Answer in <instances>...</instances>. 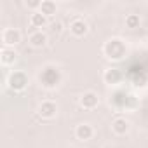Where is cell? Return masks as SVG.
I'll use <instances>...</instances> for the list:
<instances>
[{
  "label": "cell",
  "mask_w": 148,
  "mask_h": 148,
  "mask_svg": "<svg viewBox=\"0 0 148 148\" xmlns=\"http://www.w3.org/2000/svg\"><path fill=\"white\" fill-rule=\"evenodd\" d=\"M28 42H30L32 47H35V49H42V47L47 44V35H45L42 30H37V32H33V33L28 37Z\"/></svg>",
  "instance_id": "obj_10"
},
{
  "label": "cell",
  "mask_w": 148,
  "mask_h": 148,
  "mask_svg": "<svg viewBox=\"0 0 148 148\" xmlns=\"http://www.w3.org/2000/svg\"><path fill=\"white\" fill-rule=\"evenodd\" d=\"M25 4H26V7H30V9H40V5H42L40 0H30V2L26 0Z\"/></svg>",
  "instance_id": "obj_16"
},
{
  "label": "cell",
  "mask_w": 148,
  "mask_h": 148,
  "mask_svg": "<svg viewBox=\"0 0 148 148\" xmlns=\"http://www.w3.org/2000/svg\"><path fill=\"white\" fill-rule=\"evenodd\" d=\"M56 113H58V106H56V103H52V101H44V103L38 106V115H40L42 119L51 120V119L56 117Z\"/></svg>",
  "instance_id": "obj_7"
},
{
  "label": "cell",
  "mask_w": 148,
  "mask_h": 148,
  "mask_svg": "<svg viewBox=\"0 0 148 148\" xmlns=\"http://www.w3.org/2000/svg\"><path fill=\"white\" fill-rule=\"evenodd\" d=\"M103 52H105V56L108 59L119 61V59H122L127 54V47H125V44L120 38H112V40H108L103 45Z\"/></svg>",
  "instance_id": "obj_2"
},
{
  "label": "cell",
  "mask_w": 148,
  "mask_h": 148,
  "mask_svg": "<svg viewBox=\"0 0 148 148\" xmlns=\"http://www.w3.org/2000/svg\"><path fill=\"white\" fill-rule=\"evenodd\" d=\"M75 136H77V139H80V141H89V139L94 136V129H92V125L87 124V122L79 124L77 129H75Z\"/></svg>",
  "instance_id": "obj_9"
},
{
  "label": "cell",
  "mask_w": 148,
  "mask_h": 148,
  "mask_svg": "<svg viewBox=\"0 0 148 148\" xmlns=\"http://www.w3.org/2000/svg\"><path fill=\"white\" fill-rule=\"evenodd\" d=\"M0 59H2V64L9 66V64L16 63V59H18V52H16L12 47H4L2 52H0Z\"/></svg>",
  "instance_id": "obj_12"
},
{
  "label": "cell",
  "mask_w": 148,
  "mask_h": 148,
  "mask_svg": "<svg viewBox=\"0 0 148 148\" xmlns=\"http://www.w3.org/2000/svg\"><path fill=\"white\" fill-rule=\"evenodd\" d=\"M56 11H58V5H56V2H52V0H44L42 5H40V9H38V12H42L45 18L54 16Z\"/></svg>",
  "instance_id": "obj_13"
},
{
  "label": "cell",
  "mask_w": 148,
  "mask_h": 148,
  "mask_svg": "<svg viewBox=\"0 0 148 148\" xmlns=\"http://www.w3.org/2000/svg\"><path fill=\"white\" fill-rule=\"evenodd\" d=\"M28 84H30V79H28L26 73L21 71V70L12 71L11 75H9V79H7V86L12 91H23V89H26Z\"/></svg>",
  "instance_id": "obj_3"
},
{
  "label": "cell",
  "mask_w": 148,
  "mask_h": 148,
  "mask_svg": "<svg viewBox=\"0 0 148 148\" xmlns=\"http://www.w3.org/2000/svg\"><path fill=\"white\" fill-rule=\"evenodd\" d=\"M89 32V26H87V23L84 21V19H73L71 23H70V33L73 35V37H84L86 33Z\"/></svg>",
  "instance_id": "obj_8"
},
{
  "label": "cell",
  "mask_w": 148,
  "mask_h": 148,
  "mask_svg": "<svg viewBox=\"0 0 148 148\" xmlns=\"http://www.w3.org/2000/svg\"><path fill=\"white\" fill-rule=\"evenodd\" d=\"M122 71L119 70V68H108L105 73H103V80H105V84H108V86H117V84H120L122 82Z\"/></svg>",
  "instance_id": "obj_6"
},
{
  "label": "cell",
  "mask_w": 148,
  "mask_h": 148,
  "mask_svg": "<svg viewBox=\"0 0 148 148\" xmlns=\"http://www.w3.org/2000/svg\"><path fill=\"white\" fill-rule=\"evenodd\" d=\"M98 105H99V98H98L96 92L87 91V92H84V94L80 96V106H82L84 110H94Z\"/></svg>",
  "instance_id": "obj_5"
},
{
  "label": "cell",
  "mask_w": 148,
  "mask_h": 148,
  "mask_svg": "<svg viewBox=\"0 0 148 148\" xmlns=\"http://www.w3.org/2000/svg\"><path fill=\"white\" fill-rule=\"evenodd\" d=\"M63 30V25L59 23V21H56V23H52V32H56V33H59Z\"/></svg>",
  "instance_id": "obj_17"
},
{
  "label": "cell",
  "mask_w": 148,
  "mask_h": 148,
  "mask_svg": "<svg viewBox=\"0 0 148 148\" xmlns=\"http://www.w3.org/2000/svg\"><path fill=\"white\" fill-rule=\"evenodd\" d=\"M103 148H112V146H110V145H105V146H103Z\"/></svg>",
  "instance_id": "obj_18"
},
{
  "label": "cell",
  "mask_w": 148,
  "mask_h": 148,
  "mask_svg": "<svg viewBox=\"0 0 148 148\" xmlns=\"http://www.w3.org/2000/svg\"><path fill=\"white\" fill-rule=\"evenodd\" d=\"M139 23H141V19H139V16H138V14H129V16L125 18V26H127V28H131V30L139 28Z\"/></svg>",
  "instance_id": "obj_15"
},
{
  "label": "cell",
  "mask_w": 148,
  "mask_h": 148,
  "mask_svg": "<svg viewBox=\"0 0 148 148\" xmlns=\"http://www.w3.org/2000/svg\"><path fill=\"white\" fill-rule=\"evenodd\" d=\"M146 37H148V32H146Z\"/></svg>",
  "instance_id": "obj_19"
},
{
  "label": "cell",
  "mask_w": 148,
  "mask_h": 148,
  "mask_svg": "<svg viewBox=\"0 0 148 148\" xmlns=\"http://www.w3.org/2000/svg\"><path fill=\"white\" fill-rule=\"evenodd\" d=\"M2 42L4 47H14L21 42V32L18 28H5L2 33Z\"/></svg>",
  "instance_id": "obj_4"
},
{
  "label": "cell",
  "mask_w": 148,
  "mask_h": 148,
  "mask_svg": "<svg viewBox=\"0 0 148 148\" xmlns=\"http://www.w3.org/2000/svg\"><path fill=\"white\" fill-rule=\"evenodd\" d=\"M129 129H131L129 120H125V119H122V117H119V119H115V120L112 122V131H113L115 134H119V136L127 134Z\"/></svg>",
  "instance_id": "obj_11"
},
{
  "label": "cell",
  "mask_w": 148,
  "mask_h": 148,
  "mask_svg": "<svg viewBox=\"0 0 148 148\" xmlns=\"http://www.w3.org/2000/svg\"><path fill=\"white\" fill-rule=\"evenodd\" d=\"M61 79H63V75H61L59 68H56V66H45L38 75L40 84L47 89H54L56 86H59Z\"/></svg>",
  "instance_id": "obj_1"
},
{
  "label": "cell",
  "mask_w": 148,
  "mask_h": 148,
  "mask_svg": "<svg viewBox=\"0 0 148 148\" xmlns=\"http://www.w3.org/2000/svg\"><path fill=\"white\" fill-rule=\"evenodd\" d=\"M49 23V18H45L42 12H33L32 16H30V25L33 26V28H44L45 25Z\"/></svg>",
  "instance_id": "obj_14"
}]
</instances>
